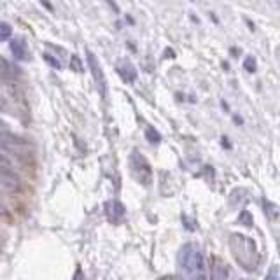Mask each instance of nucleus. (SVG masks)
<instances>
[{
	"label": "nucleus",
	"instance_id": "nucleus-12",
	"mask_svg": "<svg viewBox=\"0 0 280 280\" xmlns=\"http://www.w3.org/2000/svg\"><path fill=\"white\" fill-rule=\"evenodd\" d=\"M238 222L244 226H252V215L249 210H242V214L238 215Z\"/></svg>",
	"mask_w": 280,
	"mask_h": 280
},
{
	"label": "nucleus",
	"instance_id": "nucleus-4",
	"mask_svg": "<svg viewBox=\"0 0 280 280\" xmlns=\"http://www.w3.org/2000/svg\"><path fill=\"white\" fill-rule=\"evenodd\" d=\"M11 51H13L16 60H26L28 58V51H26V44L23 39H13L11 40Z\"/></svg>",
	"mask_w": 280,
	"mask_h": 280
},
{
	"label": "nucleus",
	"instance_id": "nucleus-17",
	"mask_svg": "<svg viewBox=\"0 0 280 280\" xmlns=\"http://www.w3.org/2000/svg\"><path fill=\"white\" fill-rule=\"evenodd\" d=\"M0 131H7V124L2 119H0Z\"/></svg>",
	"mask_w": 280,
	"mask_h": 280
},
{
	"label": "nucleus",
	"instance_id": "nucleus-3",
	"mask_svg": "<svg viewBox=\"0 0 280 280\" xmlns=\"http://www.w3.org/2000/svg\"><path fill=\"white\" fill-rule=\"evenodd\" d=\"M88 63H89V67H91L93 77H95V81H97L98 88H100L102 97H104L105 95V75H104V72H102L100 63L97 62V58H95L93 53H88Z\"/></svg>",
	"mask_w": 280,
	"mask_h": 280
},
{
	"label": "nucleus",
	"instance_id": "nucleus-2",
	"mask_svg": "<svg viewBox=\"0 0 280 280\" xmlns=\"http://www.w3.org/2000/svg\"><path fill=\"white\" fill-rule=\"evenodd\" d=\"M130 166H131V170H133L135 177H137V180L140 184L149 186V184L153 182V170H151L149 161H147L142 154H138L137 151H133V154H131Z\"/></svg>",
	"mask_w": 280,
	"mask_h": 280
},
{
	"label": "nucleus",
	"instance_id": "nucleus-10",
	"mask_svg": "<svg viewBox=\"0 0 280 280\" xmlns=\"http://www.w3.org/2000/svg\"><path fill=\"white\" fill-rule=\"evenodd\" d=\"M146 138L149 140L151 144H160L161 142V135H160V131L158 130H154L153 126H149L146 130Z\"/></svg>",
	"mask_w": 280,
	"mask_h": 280
},
{
	"label": "nucleus",
	"instance_id": "nucleus-9",
	"mask_svg": "<svg viewBox=\"0 0 280 280\" xmlns=\"http://www.w3.org/2000/svg\"><path fill=\"white\" fill-rule=\"evenodd\" d=\"M14 142H20V140L14 137V135H11L9 131H0V147H2V149Z\"/></svg>",
	"mask_w": 280,
	"mask_h": 280
},
{
	"label": "nucleus",
	"instance_id": "nucleus-5",
	"mask_svg": "<svg viewBox=\"0 0 280 280\" xmlns=\"http://www.w3.org/2000/svg\"><path fill=\"white\" fill-rule=\"evenodd\" d=\"M0 180L9 188H16L18 184H20V177H18L13 170L6 168V166H0Z\"/></svg>",
	"mask_w": 280,
	"mask_h": 280
},
{
	"label": "nucleus",
	"instance_id": "nucleus-14",
	"mask_svg": "<svg viewBox=\"0 0 280 280\" xmlns=\"http://www.w3.org/2000/svg\"><path fill=\"white\" fill-rule=\"evenodd\" d=\"M44 60H46V62H48L51 67H55V69H62V63H60L58 60L51 58V55H44Z\"/></svg>",
	"mask_w": 280,
	"mask_h": 280
},
{
	"label": "nucleus",
	"instance_id": "nucleus-7",
	"mask_svg": "<svg viewBox=\"0 0 280 280\" xmlns=\"http://www.w3.org/2000/svg\"><path fill=\"white\" fill-rule=\"evenodd\" d=\"M228 277V270H226V264L222 263L219 257H214V266H212V278L214 280H226Z\"/></svg>",
	"mask_w": 280,
	"mask_h": 280
},
{
	"label": "nucleus",
	"instance_id": "nucleus-13",
	"mask_svg": "<svg viewBox=\"0 0 280 280\" xmlns=\"http://www.w3.org/2000/svg\"><path fill=\"white\" fill-rule=\"evenodd\" d=\"M244 69L247 70V72H256L257 63H256V58H254V56H247V58L244 60Z\"/></svg>",
	"mask_w": 280,
	"mask_h": 280
},
{
	"label": "nucleus",
	"instance_id": "nucleus-16",
	"mask_svg": "<svg viewBox=\"0 0 280 280\" xmlns=\"http://www.w3.org/2000/svg\"><path fill=\"white\" fill-rule=\"evenodd\" d=\"M74 280H84V277H82V271H81V270L75 271V277H74Z\"/></svg>",
	"mask_w": 280,
	"mask_h": 280
},
{
	"label": "nucleus",
	"instance_id": "nucleus-6",
	"mask_svg": "<svg viewBox=\"0 0 280 280\" xmlns=\"http://www.w3.org/2000/svg\"><path fill=\"white\" fill-rule=\"evenodd\" d=\"M109 210H107V214H109V219H111L112 222H119V221H123V217H124V207L121 205L119 202H112V203H109Z\"/></svg>",
	"mask_w": 280,
	"mask_h": 280
},
{
	"label": "nucleus",
	"instance_id": "nucleus-1",
	"mask_svg": "<svg viewBox=\"0 0 280 280\" xmlns=\"http://www.w3.org/2000/svg\"><path fill=\"white\" fill-rule=\"evenodd\" d=\"M233 244H238V249H233V254L237 257V261L240 264H244L245 268V256H247V263L249 268H254L256 264V247H254V242L247 240V237H242V235H233L231 237Z\"/></svg>",
	"mask_w": 280,
	"mask_h": 280
},
{
	"label": "nucleus",
	"instance_id": "nucleus-8",
	"mask_svg": "<svg viewBox=\"0 0 280 280\" xmlns=\"http://www.w3.org/2000/svg\"><path fill=\"white\" fill-rule=\"evenodd\" d=\"M117 72H119V75L126 82H131L135 79V75H137V72H135V69L130 65V63H123V65H117Z\"/></svg>",
	"mask_w": 280,
	"mask_h": 280
},
{
	"label": "nucleus",
	"instance_id": "nucleus-15",
	"mask_svg": "<svg viewBox=\"0 0 280 280\" xmlns=\"http://www.w3.org/2000/svg\"><path fill=\"white\" fill-rule=\"evenodd\" d=\"M264 280H278V270H277V266H271V270L266 273Z\"/></svg>",
	"mask_w": 280,
	"mask_h": 280
},
{
	"label": "nucleus",
	"instance_id": "nucleus-11",
	"mask_svg": "<svg viewBox=\"0 0 280 280\" xmlns=\"http://www.w3.org/2000/svg\"><path fill=\"white\" fill-rule=\"evenodd\" d=\"M11 35H13V28H11V25L6 23V21H0V40L11 39Z\"/></svg>",
	"mask_w": 280,
	"mask_h": 280
}]
</instances>
